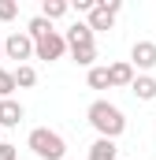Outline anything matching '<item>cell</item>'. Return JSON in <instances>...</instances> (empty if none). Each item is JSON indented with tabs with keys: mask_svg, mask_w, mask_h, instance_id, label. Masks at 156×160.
Returning a JSON list of instances; mask_svg holds the SVG:
<instances>
[{
	"mask_svg": "<svg viewBox=\"0 0 156 160\" xmlns=\"http://www.w3.org/2000/svg\"><path fill=\"white\" fill-rule=\"evenodd\" d=\"M119 0H100V4H93V11H89V30L97 34V30H112V22H115V15H119Z\"/></svg>",
	"mask_w": 156,
	"mask_h": 160,
	"instance_id": "3957f363",
	"label": "cell"
},
{
	"mask_svg": "<svg viewBox=\"0 0 156 160\" xmlns=\"http://www.w3.org/2000/svg\"><path fill=\"white\" fill-rule=\"evenodd\" d=\"M0 56H4V38H0Z\"/></svg>",
	"mask_w": 156,
	"mask_h": 160,
	"instance_id": "ffe728a7",
	"label": "cell"
},
{
	"mask_svg": "<svg viewBox=\"0 0 156 160\" xmlns=\"http://www.w3.org/2000/svg\"><path fill=\"white\" fill-rule=\"evenodd\" d=\"M63 41H67V48H71V45H93V30H89L85 22H75V26L67 30Z\"/></svg>",
	"mask_w": 156,
	"mask_h": 160,
	"instance_id": "8fae6325",
	"label": "cell"
},
{
	"mask_svg": "<svg viewBox=\"0 0 156 160\" xmlns=\"http://www.w3.org/2000/svg\"><path fill=\"white\" fill-rule=\"evenodd\" d=\"M15 11H19V8H15L11 0H0V19H4V22H7V19H15Z\"/></svg>",
	"mask_w": 156,
	"mask_h": 160,
	"instance_id": "ac0fdd59",
	"label": "cell"
},
{
	"mask_svg": "<svg viewBox=\"0 0 156 160\" xmlns=\"http://www.w3.org/2000/svg\"><path fill=\"white\" fill-rule=\"evenodd\" d=\"M130 67L153 71L156 67V41H134V48H130Z\"/></svg>",
	"mask_w": 156,
	"mask_h": 160,
	"instance_id": "8992f818",
	"label": "cell"
},
{
	"mask_svg": "<svg viewBox=\"0 0 156 160\" xmlns=\"http://www.w3.org/2000/svg\"><path fill=\"white\" fill-rule=\"evenodd\" d=\"M26 145H30V149H34L41 160H67V142H63L56 130H48V127H37V130H30Z\"/></svg>",
	"mask_w": 156,
	"mask_h": 160,
	"instance_id": "7a4b0ae2",
	"label": "cell"
},
{
	"mask_svg": "<svg viewBox=\"0 0 156 160\" xmlns=\"http://www.w3.org/2000/svg\"><path fill=\"white\" fill-rule=\"evenodd\" d=\"M0 160H19V149L7 145V142H0Z\"/></svg>",
	"mask_w": 156,
	"mask_h": 160,
	"instance_id": "d6986e66",
	"label": "cell"
},
{
	"mask_svg": "<svg viewBox=\"0 0 156 160\" xmlns=\"http://www.w3.org/2000/svg\"><path fill=\"white\" fill-rule=\"evenodd\" d=\"M130 82H134V67H130L126 60L108 67V86H130Z\"/></svg>",
	"mask_w": 156,
	"mask_h": 160,
	"instance_id": "30bf717a",
	"label": "cell"
},
{
	"mask_svg": "<svg viewBox=\"0 0 156 160\" xmlns=\"http://www.w3.org/2000/svg\"><path fill=\"white\" fill-rule=\"evenodd\" d=\"M11 78H15V89H19V86L26 89V86H34V82H37V71H34L30 63H22V67H15V71H11Z\"/></svg>",
	"mask_w": 156,
	"mask_h": 160,
	"instance_id": "9a60e30c",
	"label": "cell"
},
{
	"mask_svg": "<svg viewBox=\"0 0 156 160\" xmlns=\"http://www.w3.org/2000/svg\"><path fill=\"white\" fill-rule=\"evenodd\" d=\"M130 93H134L138 101H156V78H153V75H134Z\"/></svg>",
	"mask_w": 156,
	"mask_h": 160,
	"instance_id": "52a82bcc",
	"label": "cell"
},
{
	"mask_svg": "<svg viewBox=\"0 0 156 160\" xmlns=\"http://www.w3.org/2000/svg\"><path fill=\"white\" fill-rule=\"evenodd\" d=\"M67 11H71L67 0H45V4H41V19H48V22H52V19H63Z\"/></svg>",
	"mask_w": 156,
	"mask_h": 160,
	"instance_id": "7c38bea8",
	"label": "cell"
},
{
	"mask_svg": "<svg viewBox=\"0 0 156 160\" xmlns=\"http://www.w3.org/2000/svg\"><path fill=\"white\" fill-rule=\"evenodd\" d=\"M89 160H119V145L108 142V138H97L89 145Z\"/></svg>",
	"mask_w": 156,
	"mask_h": 160,
	"instance_id": "9c48e42d",
	"label": "cell"
},
{
	"mask_svg": "<svg viewBox=\"0 0 156 160\" xmlns=\"http://www.w3.org/2000/svg\"><path fill=\"white\" fill-rule=\"evenodd\" d=\"M89 89H112L108 86V67H89Z\"/></svg>",
	"mask_w": 156,
	"mask_h": 160,
	"instance_id": "2e32d148",
	"label": "cell"
},
{
	"mask_svg": "<svg viewBox=\"0 0 156 160\" xmlns=\"http://www.w3.org/2000/svg\"><path fill=\"white\" fill-rule=\"evenodd\" d=\"M63 52H67V41H63V34H56V30L45 34L41 41H34V56H37V60H48V63H52V60H60Z\"/></svg>",
	"mask_w": 156,
	"mask_h": 160,
	"instance_id": "277c9868",
	"label": "cell"
},
{
	"mask_svg": "<svg viewBox=\"0 0 156 160\" xmlns=\"http://www.w3.org/2000/svg\"><path fill=\"white\" fill-rule=\"evenodd\" d=\"M45 34H52V22H48V19H41V15H34V19L26 22V38H30V41H41Z\"/></svg>",
	"mask_w": 156,
	"mask_h": 160,
	"instance_id": "5bb4252c",
	"label": "cell"
},
{
	"mask_svg": "<svg viewBox=\"0 0 156 160\" xmlns=\"http://www.w3.org/2000/svg\"><path fill=\"white\" fill-rule=\"evenodd\" d=\"M11 89H15L11 71H4V67H0V101H4V97H11Z\"/></svg>",
	"mask_w": 156,
	"mask_h": 160,
	"instance_id": "e0dca14e",
	"label": "cell"
},
{
	"mask_svg": "<svg viewBox=\"0 0 156 160\" xmlns=\"http://www.w3.org/2000/svg\"><path fill=\"white\" fill-rule=\"evenodd\" d=\"M71 60L82 63V67H93V60H97V45H71Z\"/></svg>",
	"mask_w": 156,
	"mask_h": 160,
	"instance_id": "4fadbf2b",
	"label": "cell"
},
{
	"mask_svg": "<svg viewBox=\"0 0 156 160\" xmlns=\"http://www.w3.org/2000/svg\"><path fill=\"white\" fill-rule=\"evenodd\" d=\"M19 123H22V104L4 97L0 101V127H19Z\"/></svg>",
	"mask_w": 156,
	"mask_h": 160,
	"instance_id": "ba28073f",
	"label": "cell"
},
{
	"mask_svg": "<svg viewBox=\"0 0 156 160\" xmlns=\"http://www.w3.org/2000/svg\"><path fill=\"white\" fill-rule=\"evenodd\" d=\"M85 119L93 123V130H97L100 138H108V142H115L119 134L126 130L123 112H119L115 104H108V101H93V104H89V112H85Z\"/></svg>",
	"mask_w": 156,
	"mask_h": 160,
	"instance_id": "6da1fadb",
	"label": "cell"
},
{
	"mask_svg": "<svg viewBox=\"0 0 156 160\" xmlns=\"http://www.w3.org/2000/svg\"><path fill=\"white\" fill-rule=\"evenodd\" d=\"M4 56L7 60H19V67H22V60H30L34 56V41L26 38V34H11V38H4Z\"/></svg>",
	"mask_w": 156,
	"mask_h": 160,
	"instance_id": "5b68a950",
	"label": "cell"
}]
</instances>
